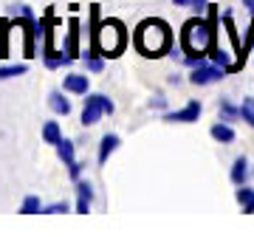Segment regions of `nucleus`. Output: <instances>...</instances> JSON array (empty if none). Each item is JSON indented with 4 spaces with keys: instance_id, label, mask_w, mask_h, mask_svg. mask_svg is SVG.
<instances>
[{
    "instance_id": "1",
    "label": "nucleus",
    "mask_w": 254,
    "mask_h": 237,
    "mask_svg": "<svg viewBox=\"0 0 254 237\" xmlns=\"http://www.w3.org/2000/svg\"><path fill=\"white\" fill-rule=\"evenodd\" d=\"M136 48L144 57H161L170 48V28L161 20H144L136 28Z\"/></svg>"
},
{
    "instance_id": "2",
    "label": "nucleus",
    "mask_w": 254,
    "mask_h": 237,
    "mask_svg": "<svg viewBox=\"0 0 254 237\" xmlns=\"http://www.w3.org/2000/svg\"><path fill=\"white\" fill-rule=\"evenodd\" d=\"M93 46L99 48L105 57H119L122 54V48H125V40H127V34H125V26L119 23V20H105L96 31H93Z\"/></svg>"
},
{
    "instance_id": "3",
    "label": "nucleus",
    "mask_w": 254,
    "mask_h": 237,
    "mask_svg": "<svg viewBox=\"0 0 254 237\" xmlns=\"http://www.w3.org/2000/svg\"><path fill=\"white\" fill-rule=\"evenodd\" d=\"M181 43L187 48V54H206L212 46V26H206L203 20H190L181 31Z\"/></svg>"
},
{
    "instance_id": "4",
    "label": "nucleus",
    "mask_w": 254,
    "mask_h": 237,
    "mask_svg": "<svg viewBox=\"0 0 254 237\" xmlns=\"http://www.w3.org/2000/svg\"><path fill=\"white\" fill-rule=\"evenodd\" d=\"M105 113H113V102L105 96V93H91L88 99H85V108H82V124L85 127H91V124H96Z\"/></svg>"
},
{
    "instance_id": "5",
    "label": "nucleus",
    "mask_w": 254,
    "mask_h": 237,
    "mask_svg": "<svg viewBox=\"0 0 254 237\" xmlns=\"http://www.w3.org/2000/svg\"><path fill=\"white\" fill-rule=\"evenodd\" d=\"M223 73H226V68L223 65H195V71L190 73V82L192 85H212V82H220L223 79Z\"/></svg>"
},
{
    "instance_id": "6",
    "label": "nucleus",
    "mask_w": 254,
    "mask_h": 237,
    "mask_svg": "<svg viewBox=\"0 0 254 237\" xmlns=\"http://www.w3.org/2000/svg\"><path fill=\"white\" fill-rule=\"evenodd\" d=\"M200 110H203V105H200L198 99H192L187 108H181V110H173V113H167V121H198V116H200Z\"/></svg>"
},
{
    "instance_id": "7",
    "label": "nucleus",
    "mask_w": 254,
    "mask_h": 237,
    "mask_svg": "<svg viewBox=\"0 0 254 237\" xmlns=\"http://www.w3.org/2000/svg\"><path fill=\"white\" fill-rule=\"evenodd\" d=\"M63 88L68 93L85 96V93H88V88H91V82H88V76H85V73H68V76L63 79Z\"/></svg>"
},
{
    "instance_id": "8",
    "label": "nucleus",
    "mask_w": 254,
    "mask_h": 237,
    "mask_svg": "<svg viewBox=\"0 0 254 237\" xmlns=\"http://www.w3.org/2000/svg\"><path fill=\"white\" fill-rule=\"evenodd\" d=\"M91 201H93V186L88 181H76V212L85 215L91 209Z\"/></svg>"
},
{
    "instance_id": "9",
    "label": "nucleus",
    "mask_w": 254,
    "mask_h": 237,
    "mask_svg": "<svg viewBox=\"0 0 254 237\" xmlns=\"http://www.w3.org/2000/svg\"><path fill=\"white\" fill-rule=\"evenodd\" d=\"M68 28H71V31H68V40H65L63 51H65L68 57H73V59H76V57H79V48H76V46H79V20L73 17Z\"/></svg>"
},
{
    "instance_id": "10",
    "label": "nucleus",
    "mask_w": 254,
    "mask_h": 237,
    "mask_svg": "<svg viewBox=\"0 0 254 237\" xmlns=\"http://www.w3.org/2000/svg\"><path fill=\"white\" fill-rule=\"evenodd\" d=\"M119 144H122V141H119L116 133H108V136H102V144H99V164H102V167L108 164V158L116 153V147H119Z\"/></svg>"
},
{
    "instance_id": "11",
    "label": "nucleus",
    "mask_w": 254,
    "mask_h": 237,
    "mask_svg": "<svg viewBox=\"0 0 254 237\" xmlns=\"http://www.w3.org/2000/svg\"><path fill=\"white\" fill-rule=\"evenodd\" d=\"M212 138L220 141V144H232L235 141V130L229 121H218V124H212Z\"/></svg>"
},
{
    "instance_id": "12",
    "label": "nucleus",
    "mask_w": 254,
    "mask_h": 237,
    "mask_svg": "<svg viewBox=\"0 0 254 237\" xmlns=\"http://www.w3.org/2000/svg\"><path fill=\"white\" fill-rule=\"evenodd\" d=\"M48 105H51V110L60 113V116H68V113H71V102L63 96V91H51L48 93Z\"/></svg>"
},
{
    "instance_id": "13",
    "label": "nucleus",
    "mask_w": 254,
    "mask_h": 237,
    "mask_svg": "<svg viewBox=\"0 0 254 237\" xmlns=\"http://www.w3.org/2000/svg\"><path fill=\"white\" fill-rule=\"evenodd\" d=\"M57 153H60V158H63L65 167H71L76 158H73V153H76V144L73 141H68V138H60V144H57Z\"/></svg>"
},
{
    "instance_id": "14",
    "label": "nucleus",
    "mask_w": 254,
    "mask_h": 237,
    "mask_svg": "<svg viewBox=\"0 0 254 237\" xmlns=\"http://www.w3.org/2000/svg\"><path fill=\"white\" fill-rule=\"evenodd\" d=\"M60 138H63L60 121H46V124H43V141H46V144H60Z\"/></svg>"
},
{
    "instance_id": "15",
    "label": "nucleus",
    "mask_w": 254,
    "mask_h": 237,
    "mask_svg": "<svg viewBox=\"0 0 254 237\" xmlns=\"http://www.w3.org/2000/svg\"><path fill=\"white\" fill-rule=\"evenodd\" d=\"M246 175H249V161L240 155L235 164H232V181H235L237 186H243V183H246Z\"/></svg>"
},
{
    "instance_id": "16",
    "label": "nucleus",
    "mask_w": 254,
    "mask_h": 237,
    "mask_svg": "<svg viewBox=\"0 0 254 237\" xmlns=\"http://www.w3.org/2000/svg\"><path fill=\"white\" fill-rule=\"evenodd\" d=\"M102 51L96 46L91 48V51H85V65H88V71H102V68H105V62H102Z\"/></svg>"
},
{
    "instance_id": "17",
    "label": "nucleus",
    "mask_w": 254,
    "mask_h": 237,
    "mask_svg": "<svg viewBox=\"0 0 254 237\" xmlns=\"http://www.w3.org/2000/svg\"><path fill=\"white\" fill-rule=\"evenodd\" d=\"M40 209H43V203H40V198H37V195H28L26 201H23V206H20V212H23V215H37Z\"/></svg>"
},
{
    "instance_id": "18",
    "label": "nucleus",
    "mask_w": 254,
    "mask_h": 237,
    "mask_svg": "<svg viewBox=\"0 0 254 237\" xmlns=\"http://www.w3.org/2000/svg\"><path fill=\"white\" fill-rule=\"evenodd\" d=\"M240 118H243V121H249V124L254 127V96L243 99V105H240Z\"/></svg>"
},
{
    "instance_id": "19",
    "label": "nucleus",
    "mask_w": 254,
    "mask_h": 237,
    "mask_svg": "<svg viewBox=\"0 0 254 237\" xmlns=\"http://www.w3.org/2000/svg\"><path fill=\"white\" fill-rule=\"evenodd\" d=\"M23 73H26V65H3L0 68V82L11 79V76H23Z\"/></svg>"
},
{
    "instance_id": "20",
    "label": "nucleus",
    "mask_w": 254,
    "mask_h": 237,
    "mask_svg": "<svg viewBox=\"0 0 254 237\" xmlns=\"http://www.w3.org/2000/svg\"><path fill=\"white\" fill-rule=\"evenodd\" d=\"M220 113H223V121H235L237 116H240V108H232L226 99L220 102Z\"/></svg>"
},
{
    "instance_id": "21",
    "label": "nucleus",
    "mask_w": 254,
    "mask_h": 237,
    "mask_svg": "<svg viewBox=\"0 0 254 237\" xmlns=\"http://www.w3.org/2000/svg\"><path fill=\"white\" fill-rule=\"evenodd\" d=\"M252 198H254V189H252V186H246V183H243V186L237 189V201H240V203H249V201H252Z\"/></svg>"
},
{
    "instance_id": "22",
    "label": "nucleus",
    "mask_w": 254,
    "mask_h": 237,
    "mask_svg": "<svg viewBox=\"0 0 254 237\" xmlns=\"http://www.w3.org/2000/svg\"><path fill=\"white\" fill-rule=\"evenodd\" d=\"M43 212H46V215H63V212H68V203H51V206H46V209H43Z\"/></svg>"
},
{
    "instance_id": "23",
    "label": "nucleus",
    "mask_w": 254,
    "mask_h": 237,
    "mask_svg": "<svg viewBox=\"0 0 254 237\" xmlns=\"http://www.w3.org/2000/svg\"><path fill=\"white\" fill-rule=\"evenodd\" d=\"M68 175H71L73 181H79V175H82V164H79V161H73V164L68 167Z\"/></svg>"
},
{
    "instance_id": "24",
    "label": "nucleus",
    "mask_w": 254,
    "mask_h": 237,
    "mask_svg": "<svg viewBox=\"0 0 254 237\" xmlns=\"http://www.w3.org/2000/svg\"><path fill=\"white\" fill-rule=\"evenodd\" d=\"M150 108H167V99H164V96H155V99L150 102Z\"/></svg>"
},
{
    "instance_id": "25",
    "label": "nucleus",
    "mask_w": 254,
    "mask_h": 237,
    "mask_svg": "<svg viewBox=\"0 0 254 237\" xmlns=\"http://www.w3.org/2000/svg\"><path fill=\"white\" fill-rule=\"evenodd\" d=\"M190 6H192V9H206V0H190Z\"/></svg>"
},
{
    "instance_id": "26",
    "label": "nucleus",
    "mask_w": 254,
    "mask_h": 237,
    "mask_svg": "<svg viewBox=\"0 0 254 237\" xmlns=\"http://www.w3.org/2000/svg\"><path fill=\"white\" fill-rule=\"evenodd\" d=\"M243 212H246V215H254V198L249 203H243Z\"/></svg>"
},
{
    "instance_id": "27",
    "label": "nucleus",
    "mask_w": 254,
    "mask_h": 237,
    "mask_svg": "<svg viewBox=\"0 0 254 237\" xmlns=\"http://www.w3.org/2000/svg\"><path fill=\"white\" fill-rule=\"evenodd\" d=\"M243 6H246L249 11H252V17H254V0H243Z\"/></svg>"
}]
</instances>
